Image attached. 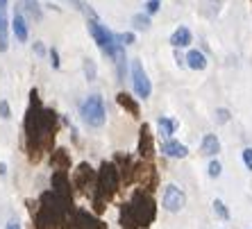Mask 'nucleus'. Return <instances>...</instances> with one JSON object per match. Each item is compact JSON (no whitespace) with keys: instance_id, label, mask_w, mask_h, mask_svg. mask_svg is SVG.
<instances>
[{"instance_id":"1","label":"nucleus","mask_w":252,"mask_h":229,"mask_svg":"<svg viewBox=\"0 0 252 229\" xmlns=\"http://www.w3.org/2000/svg\"><path fill=\"white\" fill-rule=\"evenodd\" d=\"M55 114L43 109L36 100V91H32V107L25 118V134H28V150L32 161H39L55 139Z\"/></svg>"},{"instance_id":"2","label":"nucleus","mask_w":252,"mask_h":229,"mask_svg":"<svg viewBox=\"0 0 252 229\" xmlns=\"http://www.w3.org/2000/svg\"><path fill=\"white\" fill-rule=\"evenodd\" d=\"M157 218V204L153 193L139 188L132 200L121 209V227L123 229H148Z\"/></svg>"},{"instance_id":"3","label":"nucleus","mask_w":252,"mask_h":229,"mask_svg":"<svg viewBox=\"0 0 252 229\" xmlns=\"http://www.w3.org/2000/svg\"><path fill=\"white\" fill-rule=\"evenodd\" d=\"M121 186V172H118L116 164H102L95 179V191H94V211L102 213L107 202L114 200V195L118 193Z\"/></svg>"},{"instance_id":"4","label":"nucleus","mask_w":252,"mask_h":229,"mask_svg":"<svg viewBox=\"0 0 252 229\" xmlns=\"http://www.w3.org/2000/svg\"><path fill=\"white\" fill-rule=\"evenodd\" d=\"M87 25H89V32H91V36H94V41L98 43V48L102 50V55L112 59L114 55H116L118 46H121V43L116 41V34H114V32H109L105 25L100 23L98 16H91L87 21Z\"/></svg>"},{"instance_id":"5","label":"nucleus","mask_w":252,"mask_h":229,"mask_svg":"<svg viewBox=\"0 0 252 229\" xmlns=\"http://www.w3.org/2000/svg\"><path fill=\"white\" fill-rule=\"evenodd\" d=\"M80 116L89 127H102L107 120V109H105V100L98 93H91L87 100L80 105Z\"/></svg>"},{"instance_id":"6","label":"nucleus","mask_w":252,"mask_h":229,"mask_svg":"<svg viewBox=\"0 0 252 229\" xmlns=\"http://www.w3.org/2000/svg\"><path fill=\"white\" fill-rule=\"evenodd\" d=\"M132 86H134V93L139 95L141 100H148L150 93H153V84L148 80V73L139 59L132 61Z\"/></svg>"},{"instance_id":"7","label":"nucleus","mask_w":252,"mask_h":229,"mask_svg":"<svg viewBox=\"0 0 252 229\" xmlns=\"http://www.w3.org/2000/svg\"><path fill=\"white\" fill-rule=\"evenodd\" d=\"M184 204H187L184 191L180 186H175V184H168V186L164 188V195H161V206H164L168 213H180L184 209Z\"/></svg>"},{"instance_id":"8","label":"nucleus","mask_w":252,"mask_h":229,"mask_svg":"<svg viewBox=\"0 0 252 229\" xmlns=\"http://www.w3.org/2000/svg\"><path fill=\"white\" fill-rule=\"evenodd\" d=\"M66 229H105V225L89 211H73L68 216Z\"/></svg>"},{"instance_id":"9","label":"nucleus","mask_w":252,"mask_h":229,"mask_svg":"<svg viewBox=\"0 0 252 229\" xmlns=\"http://www.w3.org/2000/svg\"><path fill=\"white\" fill-rule=\"evenodd\" d=\"M134 177H136V182L141 184V188L148 191V193H153L155 186H157V171H155V166L150 161H143V164L136 166Z\"/></svg>"},{"instance_id":"10","label":"nucleus","mask_w":252,"mask_h":229,"mask_svg":"<svg viewBox=\"0 0 252 229\" xmlns=\"http://www.w3.org/2000/svg\"><path fill=\"white\" fill-rule=\"evenodd\" d=\"M95 179H98V175L91 171V166L82 164L75 171V175H73V186H75L80 193H89L91 188L95 191Z\"/></svg>"},{"instance_id":"11","label":"nucleus","mask_w":252,"mask_h":229,"mask_svg":"<svg viewBox=\"0 0 252 229\" xmlns=\"http://www.w3.org/2000/svg\"><path fill=\"white\" fill-rule=\"evenodd\" d=\"M153 152H155L153 132H150V127H148V125H143V127H141V136H139V154L146 159V161H150Z\"/></svg>"},{"instance_id":"12","label":"nucleus","mask_w":252,"mask_h":229,"mask_svg":"<svg viewBox=\"0 0 252 229\" xmlns=\"http://www.w3.org/2000/svg\"><path fill=\"white\" fill-rule=\"evenodd\" d=\"M161 154L168 157V159H184L189 154V147L184 145V143H180V141L168 139V141L161 143Z\"/></svg>"},{"instance_id":"13","label":"nucleus","mask_w":252,"mask_h":229,"mask_svg":"<svg viewBox=\"0 0 252 229\" xmlns=\"http://www.w3.org/2000/svg\"><path fill=\"white\" fill-rule=\"evenodd\" d=\"M12 29H14V34H16V39H18L21 43L28 41L30 29H28V21H25V16H23V12H21V9H16V14H14Z\"/></svg>"},{"instance_id":"14","label":"nucleus","mask_w":252,"mask_h":229,"mask_svg":"<svg viewBox=\"0 0 252 229\" xmlns=\"http://www.w3.org/2000/svg\"><path fill=\"white\" fill-rule=\"evenodd\" d=\"M191 41H193V34H191V29L184 28V25H180V28L170 34V46L173 48H187V46H191Z\"/></svg>"},{"instance_id":"15","label":"nucleus","mask_w":252,"mask_h":229,"mask_svg":"<svg viewBox=\"0 0 252 229\" xmlns=\"http://www.w3.org/2000/svg\"><path fill=\"white\" fill-rule=\"evenodd\" d=\"M200 150L205 157H216L220 152V141H218L216 134H205L202 136V143H200Z\"/></svg>"},{"instance_id":"16","label":"nucleus","mask_w":252,"mask_h":229,"mask_svg":"<svg viewBox=\"0 0 252 229\" xmlns=\"http://www.w3.org/2000/svg\"><path fill=\"white\" fill-rule=\"evenodd\" d=\"M157 125H159V136H161L164 141L173 139V134H175V129H177V120H175V118L161 116V118L157 120Z\"/></svg>"},{"instance_id":"17","label":"nucleus","mask_w":252,"mask_h":229,"mask_svg":"<svg viewBox=\"0 0 252 229\" xmlns=\"http://www.w3.org/2000/svg\"><path fill=\"white\" fill-rule=\"evenodd\" d=\"M18 9H23L32 21H41L43 18V12H41V5L36 0H18Z\"/></svg>"},{"instance_id":"18","label":"nucleus","mask_w":252,"mask_h":229,"mask_svg":"<svg viewBox=\"0 0 252 229\" xmlns=\"http://www.w3.org/2000/svg\"><path fill=\"white\" fill-rule=\"evenodd\" d=\"M187 66L191 71H205L207 68V57L200 50H189L187 53Z\"/></svg>"},{"instance_id":"19","label":"nucleus","mask_w":252,"mask_h":229,"mask_svg":"<svg viewBox=\"0 0 252 229\" xmlns=\"http://www.w3.org/2000/svg\"><path fill=\"white\" fill-rule=\"evenodd\" d=\"M116 100H118V105L123 107V109H127V112L132 114L134 118H139V105H136L134 98H132L129 93H118V95H116Z\"/></svg>"},{"instance_id":"20","label":"nucleus","mask_w":252,"mask_h":229,"mask_svg":"<svg viewBox=\"0 0 252 229\" xmlns=\"http://www.w3.org/2000/svg\"><path fill=\"white\" fill-rule=\"evenodd\" d=\"M53 166H55V171H57V172H64L66 168L70 166L68 154H66L64 150H57V152L53 154Z\"/></svg>"},{"instance_id":"21","label":"nucleus","mask_w":252,"mask_h":229,"mask_svg":"<svg viewBox=\"0 0 252 229\" xmlns=\"http://www.w3.org/2000/svg\"><path fill=\"white\" fill-rule=\"evenodd\" d=\"M132 25H134V29H139V32H148L150 29V16L148 14H134L132 16Z\"/></svg>"},{"instance_id":"22","label":"nucleus","mask_w":252,"mask_h":229,"mask_svg":"<svg viewBox=\"0 0 252 229\" xmlns=\"http://www.w3.org/2000/svg\"><path fill=\"white\" fill-rule=\"evenodd\" d=\"M7 16L2 14V18H0V53H5L7 50Z\"/></svg>"},{"instance_id":"23","label":"nucleus","mask_w":252,"mask_h":229,"mask_svg":"<svg viewBox=\"0 0 252 229\" xmlns=\"http://www.w3.org/2000/svg\"><path fill=\"white\" fill-rule=\"evenodd\" d=\"M214 211L218 213L220 220H229V211H227V206H225L223 200H214Z\"/></svg>"},{"instance_id":"24","label":"nucleus","mask_w":252,"mask_h":229,"mask_svg":"<svg viewBox=\"0 0 252 229\" xmlns=\"http://www.w3.org/2000/svg\"><path fill=\"white\" fill-rule=\"evenodd\" d=\"M84 75H87V80L89 82H94L95 80V64H94V59H84Z\"/></svg>"},{"instance_id":"25","label":"nucleus","mask_w":252,"mask_h":229,"mask_svg":"<svg viewBox=\"0 0 252 229\" xmlns=\"http://www.w3.org/2000/svg\"><path fill=\"white\" fill-rule=\"evenodd\" d=\"M116 41L121 43V46H132V43L136 41V36L132 34V32H123V34H116Z\"/></svg>"},{"instance_id":"26","label":"nucleus","mask_w":252,"mask_h":229,"mask_svg":"<svg viewBox=\"0 0 252 229\" xmlns=\"http://www.w3.org/2000/svg\"><path fill=\"white\" fill-rule=\"evenodd\" d=\"M216 120L220 125L229 123V109H225V107H218V109H216Z\"/></svg>"},{"instance_id":"27","label":"nucleus","mask_w":252,"mask_h":229,"mask_svg":"<svg viewBox=\"0 0 252 229\" xmlns=\"http://www.w3.org/2000/svg\"><path fill=\"white\" fill-rule=\"evenodd\" d=\"M159 7H161V0H148L146 2V14L148 16H153V14L159 12Z\"/></svg>"},{"instance_id":"28","label":"nucleus","mask_w":252,"mask_h":229,"mask_svg":"<svg viewBox=\"0 0 252 229\" xmlns=\"http://www.w3.org/2000/svg\"><path fill=\"white\" fill-rule=\"evenodd\" d=\"M220 172H223V166H220V161H216V159H214V161L209 164V177H214V179H216V177H220Z\"/></svg>"},{"instance_id":"29","label":"nucleus","mask_w":252,"mask_h":229,"mask_svg":"<svg viewBox=\"0 0 252 229\" xmlns=\"http://www.w3.org/2000/svg\"><path fill=\"white\" fill-rule=\"evenodd\" d=\"M0 118H5V120H9V118H12V107H9V102H7V100L0 102Z\"/></svg>"},{"instance_id":"30","label":"nucleus","mask_w":252,"mask_h":229,"mask_svg":"<svg viewBox=\"0 0 252 229\" xmlns=\"http://www.w3.org/2000/svg\"><path fill=\"white\" fill-rule=\"evenodd\" d=\"M241 157H243V164H246V168L252 172V147H246V150L241 152Z\"/></svg>"},{"instance_id":"31","label":"nucleus","mask_w":252,"mask_h":229,"mask_svg":"<svg viewBox=\"0 0 252 229\" xmlns=\"http://www.w3.org/2000/svg\"><path fill=\"white\" fill-rule=\"evenodd\" d=\"M50 64H53V68H59V53L57 50H50Z\"/></svg>"},{"instance_id":"32","label":"nucleus","mask_w":252,"mask_h":229,"mask_svg":"<svg viewBox=\"0 0 252 229\" xmlns=\"http://www.w3.org/2000/svg\"><path fill=\"white\" fill-rule=\"evenodd\" d=\"M34 53H36V57H43V55H46V48H43V43H41V41H36V43H34Z\"/></svg>"},{"instance_id":"33","label":"nucleus","mask_w":252,"mask_h":229,"mask_svg":"<svg viewBox=\"0 0 252 229\" xmlns=\"http://www.w3.org/2000/svg\"><path fill=\"white\" fill-rule=\"evenodd\" d=\"M5 229H21V223H18L16 218H12V220L7 223V227H5Z\"/></svg>"},{"instance_id":"34","label":"nucleus","mask_w":252,"mask_h":229,"mask_svg":"<svg viewBox=\"0 0 252 229\" xmlns=\"http://www.w3.org/2000/svg\"><path fill=\"white\" fill-rule=\"evenodd\" d=\"M5 172H7V166H5V164H0V177L5 175Z\"/></svg>"},{"instance_id":"35","label":"nucleus","mask_w":252,"mask_h":229,"mask_svg":"<svg viewBox=\"0 0 252 229\" xmlns=\"http://www.w3.org/2000/svg\"><path fill=\"white\" fill-rule=\"evenodd\" d=\"M0 9H2V12L7 9V0H0Z\"/></svg>"},{"instance_id":"36","label":"nucleus","mask_w":252,"mask_h":229,"mask_svg":"<svg viewBox=\"0 0 252 229\" xmlns=\"http://www.w3.org/2000/svg\"><path fill=\"white\" fill-rule=\"evenodd\" d=\"M2 14H5V12H2V9H0V18H2Z\"/></svg>"}]
</instances>
